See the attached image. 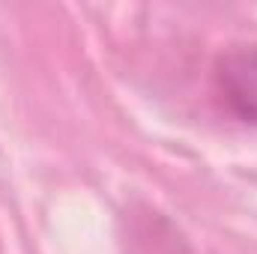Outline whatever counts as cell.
<instances>
[{"instance_id": "6da1fadb", "label": "cell", "mask_w": 257, "mask_h": 254, "mask_svg": "<svg viewBox=\"0 0 257 254\" xmlns=\"http://www.w3.org/2000/svg\"><path fill=\"white\" fill-rule=\"evenodd\" d=\"M218 90L227 108L245 120L257 123V48L254 45H233L227 48L215 66Z\"/></svg>"}]
</instances>
